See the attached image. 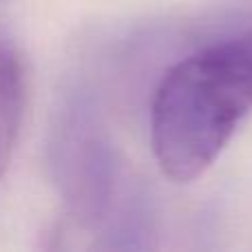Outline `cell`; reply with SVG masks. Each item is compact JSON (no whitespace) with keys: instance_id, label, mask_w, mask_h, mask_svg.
<instances>
[{"instance_id":"obj_1","label":"cell","mask_w":252,"mask_h":252,"mask_svg":"<svg viewBox=\"0 0 252 252\" xmlns=\"http://www.w3.org/2000/svg\"><path fill=\"white\" fill-rule=\"evenodd\" d=\"M252 113V31L230 35L175 62L151 102V146L177 184L204 175Z\"/></svg>"},{"instance_id":"obj_2","label":"cell","mask_w":252,"mask_h":252,"mask_svg":"<svg viewBox=\"0 0 252 252\" xmlns=\"http://www.w3.org/2000/svg\"><path fill=\"white\" fill-rule=\"evenodd\" d=\"M27 102L25 64L13 40L0 29V179L9 170Z\"/></svg>"}]
</instances>
